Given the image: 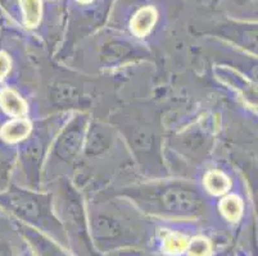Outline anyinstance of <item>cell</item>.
<instances>
[{
	"label": "cell",
	"mask_w": 258,
	"mask_h": 256,
	"mask_svg": "<svg viewBox=\"0 0 258 256\" xmlns=\"http://www.w3.org/2000/svg\"><path fill=\"white\" fill-rule=\"evenodd\" d=\"M156 18L157 13L152 7H145V8L140 9L131 21V28H133L134 34L138 36L147 35L153 27Z\"/></svg>",
	"instance_id": "cell-1"
},
{
	"label": "cell",
	"mask_w": 258,
	"mask_h": 256,
	"mask_svg": "<svg viewBox=\"0 0 258 256\" xmlns=\"http://www.w3.org/2000/svg\"><path fill=\"white\" fill-rule=\"evenodd\" d=\"M0 105L8 114L13 117L23 116L27 110L26 103L17 93L12 90H4L0 94Z\"/></svg>",
	"instance_id": "cell-2"
},
{
	"label": "cell",
	"mask_w": 258,
	"mask_h": 256,
	"mask_svg": "<svg viewBox=\"0 0 258 256\" xmlns=\"http://www.w3.org/2000/svg\"><path fill=\"white\" fill-rule=\"evenodd\" d=\"M31 126L25 119H16V121L9 122L7 126L3 127L2 130V137L9 142H15L25 138L30 133Z\"/></svg>",
	"instance_id": "cell-3"
},
{
	"label": "cell",
	"mask_w": 258,
	"mask_h": 256,
	"mask_svg": "<svg viewBox=\"0 0 258 256\" xmlns=\"http://www.w3.org/2000/svg\"><path fill=\"white\" fill-rule=\"evenodd\" d=\"M220 209H221V213L227 220L235 222L243 213V201L235 195H231V196L222 199Z\"/></svg>",
	"instance_id": "cell-4"
},
{
	"label": "cell",
	"mask_w": 258,
	"mask_h": 256,
	"mask_svg": "<svg viewBox=\"0 0 258 256\" xmlns=\"http://www.w3.org/2000/svg\"><path fill=\"white\" fill-rule=\"evenodd\" d=\"M205 186L213 195H222L230 187V182L222 172H210L206 176Z\"/></svg>",
	"instance_id": "cell-5"
},
{
	"label": "cell",
	"mask_w": 258,
	"mask_h": 256,
	"mask_svg": "<svg viewBox=\"0 0 258 256\" xmlns=\"http://www.w3.org/2000/svg\"><path fill=\"white\" fill-rule=\"evenodd\" d=\"M21 6L27 27H35L41 17V0H21Z\"/></svg>",
	"instance_id": "cell-6"
},
{
	"label": "cell",
	"mask_w": 258,
	"mask_h": 256,
	"mask_svg": "<svg viewBox=\"0 0 258 256\" xmlns=\"http://www.w3.org/2000/svg\"><path fill=\"white\" fill-rule=\"evenodd\" d=\"M9 68H11V60L6 54L0 53V79H3L8 74Z\"/></svg>",
	"instance_id": "cell-7"
},
{
	"label": "cell",
	"mask_w": 258,
	"mask_h": 256,
	"mask_svg": "<svg viewBox=\"0 0 258 256\" xmlns=\"http://www.w3.org/2000/svg\"><path fill=\"white\" fill-rule=\"evenodd\" d=\"M0 256H9L8 248H7L6 246L0 245Z\"/></svg>",
	"instance_id": "cell-8"
},
{
	"label": "cell",
	"mask_w": 258,
	"mask_h": 256,
	"mask_svg": "<svg viewBox=\"0 0 258 256\" xmlns=\"http://www.w3.org/2000/svg\"><path fill=\"white\" fill-rule=\"evenodd\" d=\"M80 2H84V3H89V2H91V0H80Z\"/></svg>",
	"instance_id": "cell-9"
}]
</instances>
